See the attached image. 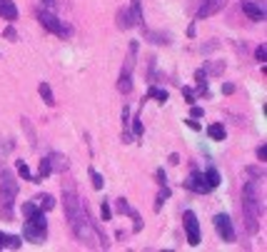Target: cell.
Masks as SVG:
<instances>
[{"label":"cell","mask_w":267,"mask_h":252,"mask_svg":"<svg viewBox=\"0 0 267 252\" xmlns=\"http://www.w3.org/2000/svg\"><path fill=\"white\" fill-rule=\"evenodd\" d=\"M63 210H65V220L70 225V232L75 235V240L90 245V240H93V222H90L87 210H85V205H82V200H80V195H77V190H75L72 183H67L63 188Z\"/></svg>","instance_id":"obj_1"},{"label":"cell","mask_w":267,"mask_h":252,"mask_svg":"<svg viewBox=\"0 0 267 252\" xmlns=\"http://www.w3.org/2000/svg\"><path fill=\"white\" fill-rule=\"evenodd\" d=\"M260 185L257 180H250L245 188H242V215H245V222H247V230L250 232H257L260 230V215H262V202H260Z\"/></svg>","instance_id":"obj_2"},{"label":"cell","mask_w":267,"mask_h":252,"mask_svg":"<svg viewBox=\"0 0 267 252\" xmlns=\"http://www.w3.org/2000/svg\"><path fill=\"white\" fill-rule=\"evenodd\" d=\"M15 197H18V183L15 178L3 170V183H0V217L10 222L15 217Z\"/></svg>","instance_id":"obj_3"},{"label":"cell","mask_w":267,"mask_h":252,"mask_svg":"<svg viewBox=\"0 0 267 252\" xmlns=\"http://www.w3.org/2000/svg\"><path fill=\"white\" fill-rule=\"evenodd\" d=\"M23 237L33 245H40L45 242L48 237V220L43 217V212L33 215V217H25V225H23Z\"/></svg>","instance_id":"obj_4"},{"label":"cell","mask_w":267,"mask_h":252,"mask_svg":"<svg viewBox=\"0 0 267 252\" xmlns=\"http://www.w3.org/2000/svg\"><path fill=\"white\" fill-rule=\"evenodd\" d=\"M135 60H137V43H130L128 48V58L123 63V70H120V77H118V90L123 95H128L133 90V67H135Z\"/></svg>","instance_id":"obj_5"},{"label":"cell","mask_w":267,"mask_h":252,"mask_svg":"<svg viewBox=\"0 0 267 252\" xmlns=\"http://www.w3.org/2000/svg\"><path fill=\"white\" fill-rule=\"evenodd\" d=\"M38 20L43 23V28L45 30H50L53 35H58V38H70L72 35V28L67 25V23H63L60 18H55L50 10H38Z\"/></svg>","instance_id":"obj_6"},{"label":"cell","mask_w":267,"mask_h":252,"mask_svg":"<svg viewBox=\"0 0 267 252\" xmlns=\"http://www.w3.org/2000/svg\"><path fill=\"white\" fill-rule=\"evenodd\" d=\"M185 220V232H188V242L190 245H200V222H198V215L193 210H188L183 215Z\"/></svg>","instance_id":"obj_7"},{"label":"cell","mask_w":267,"mask_h":252,"mask_svg":"<svg viewBox=\"0 0 267 252\" xmlns=\"http://www.w3.org/2000/svg\"><path fill=\"white\" fill-rule=\"evenodd\" d=\"M215 230L225 242H235V227H232V220L227 215H215Z\"/></svg>","instance_id":"obj_8"},{"label":"cell","mask_w":267,"mask_h":252,"mask_svg":"<svg viewBox=\"0 0 267 252\" xmlns=\"http://www.w3.org/2000/svg\"><path fill=\"white\" fill-rule=\"evenodd\" d=\"M195 3H198V10H195L198 18H210L227 5V0H195Z\"/></svg>","instance_id":"obj_9"},{"label":"cell","mask_w":267,"mask_h":252,"mask_svg":"<svg viewBox=\"0 0 267 252\" xmlns=\"http://www.w3.org/2000/svg\"><path fill=\"white\" fill-rule=\"evenodd\" d=\"M185 188L193 190V192H198V195H205V192H210V188H207V183H205V178H202L200 170H195V173H193V175L188 178Z\"/></svg>","instance_id":"obj_10"},{"label":"cell","mask_w":267,"mask_h":252,"mask_svg":"<svg viewBox=\"0 0 267 252\" xmlns=\"http://www.w3.org/2000/svg\"><path fill=\"white\" fill-rule=\"evenodd\" d=\"M242 10H245V15H250L252 20H265V3L247 0V3H242Z\"/></svg>","instance_id":"obj_11"},{"label":"cell","mask_w":267,"mask_h":252,"mask_svg":"<svg viewBox=\"0 0 267 252\" xmlns=\"http://www.w3.org/2000/svg\"><path fill=\"white\" fill-rule=\"evenodd\" d=\"M0 18L8 20V23H15L18 20V8L13 0H0Z\"/></svg>","instance_id":"obj_12"},{"label":"cell","mask_w":267,"mask_h":252,"mask_svg":"<svg viewBox=\"0 0 267 252\" xmlns=\"http://www.w3.org/2000/svg\"><path fill=\"white\" fill-rule=\"evenodd\" d=\"M23 245V237H15V235H5L0 232V250H18Z\"/></svg>","instance_id":"obj_13"},{"label":"cell","mask_w":267,"mask_h":252,"mask_svg":"<svg viewBox=\"0 0 267 252\" xmlns=\"http://www.w3.org/2000/svg\"><path fill=\"white\" fill-rule=\"evenodd\" d=\"M133 25H135L133 13H130V10H118V28H120V30H130Z\"/></svg>","instance_id":"obj_14"},{"label":"cell","mask_w":267,"mask_h":252,"mask_svg":"<svg viewBox=\"0 0 267 252\" xmlns=\"http://www.w3.org/2000/svg\"><path fill=\"white\" fill-rule=\"evenodd\" d=\"M38 93H40V98H43L45 105H50V108L55 105V95H53V90H50L48 82H40V85H38Z\"/></svg>","instance_id":"obj_15"},{"label":"cell","mask_w":267,"mask_h":252,"mask_svg":"<svg viewBox=\"0 0 267 252\" xmlns=\"http://www.w3.org/2000/svg\"><path fill=\"white\" fill-rule=\"evenodd\" d=\"M33 202H35V205H38L40 210H53V207H55V197H53V195H48V192L38 195V197H35Z\"/></svg>","instance_id":"obj_16"},{"label":"cell","mask_w":267,"mask_h":252,"mask_svg":"<svg viewBox=\"0 0 267 252\" xmlns=\"http://www.w3.org/2000/svg\"><path fill=\"white\" fill-rule=\"evenodd\" d=\"M202 178H205V183H207V188H210V190H215L217 185H220V173H217L215 167H207Z\"/></svg>","instance_id":"obj_17"},{"label":"cell","mask_w":267,"mask_h":252,"mask_svg":"<svg viewBox=\"0 0 267 252\" xmlns=\"http://www.w3.org/2000/svg\"><path fill=\"white\" fill-rule=\"evenodd\" d=\"M207 135L212 137V140H225V135H227V130L220 125V123H215V125L207 127Z\"/></svg>","instance_id":"obj_18"},{"label":"cell","mask_w":267,"mask_h":252,"mask_svg":"<svg viewBox=\"0 0 267 252\" xmlns=\"http://www.w3.org/2000/svg\"><path fill=\"white\" fill-rule=\"evenodd\" d=\"M48 160H50V167H53V170H63V173L67 170V160H65V157H60V155H50Z\"/></svg>","instance_id":"obj_19"},{"label":"cell","mask_w":267,"mask_h":252,"mask_svg":"<svg viewBox=\"0 0 267 252\" xmlns=\"http://www.w3.org/2000/svg\"><path fill=\"white\" fill-rule=\"evenodd\" d=\"M145 38H147V40H152L155 45H167V40H170L167 35H162V33H150V30L145 33Z\"/></svg>","instance_id":"obj_20"},{"label":"cell","mask_w":267,"mask_h":252,"mask_svg":"<svg viewBox=\"0 0 267 252\" xmlns=\"http://www.w3.org/2000/svg\"><path fill=\"white\" fill-rule=\"evenodd\" d=\"M130 13H133L135 25H142V8H140V0H133V5H130Z\"/></svg>","instance_id":"obj_21"},{"label":"cell","mask_w":267,"mask_h":252,"mask_svg":"<svg viewBox=\"0 0 267 252\" xmlns=\"http://www.w3.org/2000/svg\"><path fill=\"white\" fill-rule=\"evenodd\" d=\"M38 212H43V210H40L35 202H25V205H23V215H25V217H33V215H38Z\"/></svg>","instance_id":"obj_22"},{"label":"cell","mask_w":267,"mask_h":252,"mask_svg":"<svg viewBox=\"0 0 267 252\" xmlns=\"http://www.w3.org/2000/svg\"><path fill=\"white\" fill-rule=\"evenodd\" d=\"M150 98H155V100L165 103V100H167V90H160V88H150Z\"/></svg>","instance_id":"obj_23"},{"label":"cell","mask_w":267,"mask_h":252,"mask_svg":"<svg viewBox=\"0 0 267 252\" xmlns=\"http://www.w3.org/2000/svg\"><path fill=\"white\" fill-rule=\"evenodd\" d=\"M90 178H93V188L95 190H103V185H105V180H103V175H98L93 167H90Z\"/></svg>","instance_id":"obj_24"},{"label":"cell","mask_w":267,"mask_h":252,"mask_svg":"<svg viewBox=\"0 0 267 252\" xmlns=\"http://www.w3.org/2000/svg\"><path fill=\"white\" fill-rule=\"evenodd\" d=\"M50 173H53V167H50V160L45 157V160L40 162V180H43V178H48Z\"/></svg>","instance_id":"obj_25"},{"label":"cell","mask_w":267,"mask_h":252,"mask_svg":"<svg viewBox=\"0 0 267 252\" xmlns=\"http://www.w3.org/2000/svg\"><path fill=\"white\" fill-rule=\"evenodd\" d=\"M18 173H20V175H23V178H25V180H33V175H30V170H28V165H25V162H23V160H20V162H18Z\"/></svg>","instance_id":"obj_26"},{"label":"cell","mask_w":267,"mask_h":252,"mask_svg":"<svg viewBox=\"0 0 267 252\" xmlns=\"http://www.w3.org/2000/svg\"><path fill=\"white\" fill-rule=\"evenodd\" d=\"M100 212H103V220H110V217H113V210H110V205H108V202H103Z\"/></svg>","instance_id":"obj_27"},{"label":"cell","mask_w":267,"mask_h":252,"mask_svg":"<svg viewBox=\"0 0 267 252\" xmlns=\"http://www.w3.org/2000/svg\"><path fill=\"white\" fill-rule=\"evenodd\" d=\"M255 58H257L260 63H265V58H267V50H265V45H260V48L255 50Z\"/></svg>","instance_id":"obj_28"},{"label":"cell","mask_w":267,"mask_h":252,"mask_svg":"<svg viewBox=\"0 0 267 252\" xmlns=\"http://www.w3.org/2000/svg\"><path fill=\"white\" fill-rule=\"evenodd\" d=\"M222 70H225V63H222V65H220V63L210 65V72H212V75H220V72H222Z\"/></svg>","instance_id":"obj_29"},{"label":"cell","mask_w":267,"mask_h":252,"mask_svg":"<svg viewBox=\"0 0 267 252\" xmlns=\"http://www.w3.org/2000/svg\"><path fill=\"white\" fill-rule=\"evenodd\" d=\"M133 123H135V125H133V130H135V135H142V120H140V118H135Z\"/></svg>","instance_id":"obj_30"},{"label":"cell","mask_w":267,"mask_h":252,"mask_svg":"<svg viewBox=\"0 0 267 252\" xmlns=\"http://www.w3.org/2000/svg\"><path fill=\"white\" fill-rule=\"evenodd\" d=\"M190 115H193L195 120H198V118H202V108H198V105H193V113H190Z\"/></svg>","instance_id":"obj_31"},{"label":"cell","mask_w":267,"mask_h":252,"mask_svg":"<svg viewBox=\"0 0 267 252\" xmlns=\"http://www.w3.org/2000/svg\"><path fill=\"white\" fill-rule=\"evenodd\" d=\"M257 157H260L262 162L267 160V150H265V145H262V147H257Z\"/></svg>","instance_id":"obj_32"},{"label":"cell","mask_w":267,"mask_h":252,"mask_svg":"<svg viewBox=\"0 0 267 252\" xmlns=\"http://www.w3.org/2000/svg\"><path fill=\"white\" fill-rule=\"evenodd\" d=\"M128 118H130V108H123V125H128Z\"/></svg>","instance_id":"obj_33"},{"label":"cell","mask_w":267,"mask_h":252,"mask_svg":"<svg viewBox=\"0 0 267 252\" xmlns=\"http://www.w3.org/2000/svg\"><path fill=\"white\" fill-rule=\"evenodd\" d=\"M5 38H8V40H15V30L8 28V30H5Z\"/></svg>","instance_id":"obj_34"},{"label":"cell","mask_w":267,"mask_h":252,"mask_svg":"<svg viewBox=\"0 0 267 252\" xmlns=\"http://www.w3.org/2000/svg\"><path fill=\"white\" fill-rule=\"evenodd\" d=\"M188 125L193 127V130H200V123H195V118H190V120H188Z\"/></svg>","instance_id":"obj_35"},{"label":"cell","mask_w":267,"mask_h":252,"mask_svg":"<svg viewBox=\"0 0 267 252\" xmlns=\"http://www.w3.org/2000/svg\"><path fill=\"white\" fill-rule=\"evenodd\" d=\"M222 90H225V93H227V95H230V93H235V85H230V82H227V85H225V88H222Z\"/></svg>","instance_id":"obj_36"},{"label":"cell","mask_w":267,"mask_h":252,"mask_svg":"<svg viewBox=\"0 0 267 252\" xmlns=\"http://www.w3.org/2000/svg\"><path fill=\"white\" fill-rule=\"evenodd\" d=\"M40 3H45V10H50V8H55V3H53V0H40Z\"/></svg>","instance_id":"obj_37"}]
</instances>
